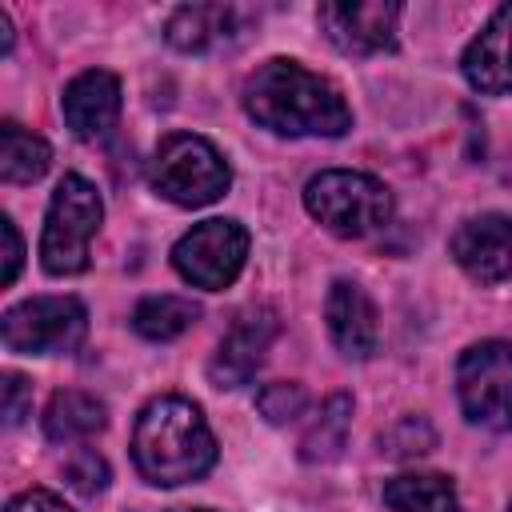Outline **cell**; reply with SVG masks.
Wrapping results in <instances>:
<instances>
[{"mask_svg":"<svg viewBox=\"0 0 512 512\" xmlns=\"http://www.w3.org/2000/svg\"><path fill=\"white\" fill-rule=\"evenodd\" d=\"M244 112L280 136H344L352 112L332 80L296 60H264L244 80Z\"/></svg>","mask_w":512,"mask_h":512,"instance_id":"obj_1","label":"cell"},{"mask_svg":"<svg viewBox=\"0 0 512 512\" xmlns=\"http://www.w3.org/2000/svg\"><path fill=\"white\" fill-rule=\"evenodd\" d=\"M132 460L140 476L160 488L200 480L216 464V440L204 412L184 396L148 400L132 428Z\"/></svg>","mask_w":512,"mask_h":512,"instance_id":"obj_2","label":"cell"},{"mask_svg":"<svg viewBox=\"0 0 512 512\" xmlns=\"http://www.w3.org/2000/svg\"><path fill=\"white\" fill-rule=\"evenodd\" d=\"M304 208L336 236H372L392 220V192L384 180L352 168H328L304 184Z\"/></svg>","mask_w":512,"mask_h":512,"instance_id":"obj_3","label":"cell"},{"mask_svg":"<svg viewBox=\"0 0 512 512\" xmlns=\"http://www.w3.org/2000/svg\"><path fill=\"white\" fill-rule=\"evenodd\" d=\"M104 220V204L96 184L68 172L48 204L44 232H40V264L52 276H76L88 268V244Z\"/></svg>","mask_w":512,"mask_h":512,"instance_id":"obj_4","label":"cell"},{"mask_svg":"<svg viewBox=\"0 0 512 512\" xmlns=\"http://www.w3.org/2000/svg\"><path fill=\"white\" fill-rule=\"evenodd\" d=\"M148 180L164 200H172L180 208H204L228 192L232 172L212 140H204L196 132H172L160 140Z\"/></svg>","mask_w":512,"mask_h":512,"instance_id":"obj_5","label":"cell"},{"mask_svg":"<svg viewBox=\"0 0 512 512\" xmlns=\"http://www.w3.org/2000/svg\"><path fill=\"white\" fill-rule=\"evenodd\" d=\"M4 348L24 356H60L80 348L88 312L76 296H32L4 312Z\"/></svg>","mask_w":512,"mask_h":512,"instance_id":"obj_6","label":"cell"},{"mask_svg":"<svg viewBox=\"0 0 512 512\" xmlns=\"http://www.w3.org/2000/svg\"><path fill=\"white\" fill-rule=\"evenodd\" d=\"M460 408L472 424L508 428L512 424V344L480 340L456 364Z\"/></svg>","mask_w":512,"mask_h":512,"instance_id":"obj_7","label":"cell"},{"mask_svg":"<svg viewBox=\"0 0 512 512\" xmlns=\"http://www.w3.org/2000/svg\"><path fill=\"white\" fill-rule=\"evenodd\" d=\"M248 260V232L236 224V220H204L196 224L192 232H184L172 248V264L176 272L196 284V288H208V292H220L228 288L240 268Z\"/></svg>","mask_w":512,"mask_h":512,"instance_id":"obj_8","label":"cell"},{"mask_svg":"<svg viewBox=\"0 0 512 512\" xmlns=\"http://www.w3.org/2000/svg\"><path fill=\"white\" fill-rule=\"evenodd\" d=\"M324 36L348 56H376L396 48L400 4L392 0H328L316 8Z\"/></svg>","mask_w":512,"mask_h":512,"instance_id":"obj_9","label":"cell"},{"mask_svg":"<svg viewBox=\"0 0 512 512\" xmlns=\"http://www.w3.org/2000/svg\"><path fill=\"white\" fill-rule=\"evenodd\" d=\"M452 256L480 284L512 280V216L484 212L464 220L452 236Z\"/></svg>","mask_w":512,"mask_h":512,"instance_id":"obj_10","label":"cell"},{"mask_svg":"<svg viewBox=\"0 0 512 512\" xmlns=\"http://www.w3.org/2000/svg\"><path fill=\"white\" fill-rule=\"evenodd\" d=\"M276 312L272 308H260V312H248L244 320L232 324V332L220 340L212 364H208V376L216 388H240L256 376V368L264 364V352L276 336Z\"/></svg>","mask_w":512,"mask_h":512,"instance_id":"obj_11","label":"cell"},{"mask_svg":"<svg viewBox=\"0 0 512 512\" xmlns=\"http://www.w3.org/2000/svg\"><path fill=\"white\" fill-rule=\"evenodd\" d=\"M460 72L484 96H508L512 92V4L496 8L492 20L480 28V36L464 48Z\"/></svg>","mask_w":512,"mask_h":512,"instance_id":"obj_12","label":"cell"},{"mask_svg":"<svg viewBox=\"0 0 512 512\" xmlns=\"http://www.w3.org/2000/svg\"><path fill=\"white\" fill-rule=\"evenodd\" d=\"M324 320H328V336L332 344L348 356V360H368L376 352L380 340V324H376V308L368 300V292L352 280H336L324 296Z\"/></svg>","mask_w":512,"mask_h":512,"instance_id":"obj_13","label":"cell"},{"mask_svg":"<svg viewBox=\"0 0 512 512\" xmlns=\"http://www.w3.org/2000/svg\"><path fill=\"white\" fill-rule=\"evenodd\" d=\"M60 112H64V124L72 128V136L100 140L116 124V116H120V80L112 72H104V68L80 72L64 88Z\"/></svg>","mask_w":512,"mask_h":512,"instance_id":"obj_14","label":"cell"},{"mask_svg":"<svg viewBox=\"0 0 512 512\" xmlns=\"http://www.w3.org/2000/svg\"><path fill=\"white\" fill-rule=\"evenodd\" d=\"M232 16H236V12L224 8V4H184V8H176V12L168 16L164 36H168V44L180 48V52H204V48L228 40Z\"/></svg>","mask_w":512,"mask_h":512,"instance_id":"obj_15","label":"cell"},{"mask_svg":"<svg viewBox=\"0 0 512 512\" xmlns=\"http://www.w3.org/2000/svg\"><path fill=\"white\" fill-rule=\"evenodd\" d=\"M104 420L108 416H104V404L96 396L68 388V392H56L48 400V408H44V436L52 444H76V440H88L92 432H100Z\"/></svg>","mask_w":512,"mask_h":512,"instance_id":"obj_16","label":"cell"},{"mask_svg":"<svg viewBox=\"0 0 512 512\" xmlns=\"http://www.w3.org/2000/svg\"><path fill=\"white\" fill-rule=\"evenodd\" d=\"M384 504L392 512H460L456 488L440 472H404L384 484Z\"/></svg>","mask_w":512,"mask_h":512,"instance_id":"obj_17","label":"cell"},{"mask_svg":"<svg viewBox=\"0 0 512 512\" xmlns=\"http://www.w3.org/2000/svg\"><path fill=\"white\" fill-rule=\"evenodd\" d=\"M48 164H52V148L36 132L20 128L16 120L0 124V180L32 184V180H40L48 172Z\"/></svg>","mask_w":512,"mask_h":512,"instance_id":"obj_18","label":"cell"},{"mask_svg":"<svg viewBox=\"0 0 512 512\" xmlns=\"http://www.w3.org/2000/svg\"><path fill=\"white\" fill-rule=\"evenodd\" d=\"M348 424H352V396H348V392H332V396L320 404L316 420L308 424V432H304V440H300V456H304L308 464L336 460L340 448H344V440H348Z\"/></svg>","mask_w":512,"mask_h":512,"instance_id":"obj_19","label":"cell"},{"mask_svg":"<svg viewBox=\"0 0 512 512\" xmlns=\"http://www.w3.org/2000/svg\"><path fill=\"white\" fill-rule=\"evenodd\" d=\"M196 316H200V308L184 296H148L136 304L132 328L144 340H176L180 332H188L196 324Z\"/></svg>","mask_w":512,"mask_h":512,"instance_id":"obj_20","label":"cell"},{"mask_svg":"<svg viewBox=\"0 0 512 512\" xmlns=\"http://www.w3.org/2000/svg\"><path fill=\"white\" fill-rule=\"evenodd\" d=\"M432 444H436V432H432V424L424 416H404V420H396L380 436V452L384 456H396V460L424 456V452H432Z\"/></svg>","mask_w":512,"mask_h":512,"instance_id":"obj_21","label":"cell"},{"mask_svg":"<svg viewBox=\"0 0 512 512\" xmlns=\"http://www.w3.org/2000/svg\"><path fill=\"white\" fill-rule=\"evenodd\" d=\"M256 408H260V416H264L268 424H288V420H296V416L308 408V392H304V384H296V380H276V384L260 388Z\"/></svg>","mask_w":512,"mask_h":512,"instance_id":"obj_22","label":"cell"},{"mask_svg":"<svg viewBox=\"0 0 512 512\" xmlns=\"http://www.w3.org/2000/svg\"><path fill=\"white\" fill-rule=\"evenodd\" d=\"M64 476H68V484H72L76 492L96 496V492L108 484V464H104V456H96L92 448H76V452L68 456V464H64Z\"/></svg>","mask_w":512,"mask_h":512,"instance_id":"obj_23","label":"cell"},{"mask_svg":"<svg viewBox=\"0 0 512 512\" xmlns=\"http://www.w3.org/2000/svg\"><path fill=\"white\" fill-rule=\"evenodd\" d=\"M32 408V384L20 372H4V420L20 424Z\"/></svg>","mask_w":512,"mask_h":512,"instance_id":"obj_24","label":"cell"},{"mask_svg":"<svg viewBox=\"0 0 512 512\" xmlns=\"http://www.w3.org/2000/svg\"><path fill=\"white\" fill-rule=\"evenodd\" d=\"M0 236H4V272H0V280L12 284L16 272H20V260H24V244H20V232H16L12 216H0Z\"/></svg>","mask_w":512,"mask_h":512,"instance_id":"obj_25","label":"cell"},{"mask_svg":"<svg viewBox=\"0 0 512 512\" xmlns=\"http://www.w3.org/2000/svg\"><path fill=\"white\" fill-rule=\"evenodd\" d=\"M4 512H72V508H68L60 496H52V492L32 488V492H20L16 500H8Z\"/></svg>","mask_w":512,"mask_h":512,"instance_id":"obj_26","label":"cell"},{"mask_svg":"<svg viewBox=\"0 0 512 512\" xmlns=\"http://www.w3.org/2000/svg\"><path fill=\"white\" fill-rule=\"evenodd\" d=\"M0 52H12V24H8V12H0Z\"/></svg>","mask_w":512,"mask_h":512,"instance_id":"obj_27","label":"cell"},{"mask_svg":"<svg viewBox=\"0 0 512 512\" xmlns=\"http://www.w3.org/2000/svg\"><path fill=\"white\" fill-rule=\"evenodd\" d=\"M172 512H216V508H172Z\"/></svg>","mask_w":512,"mask_h":512,"instance_id":"obj_28","label":"cell"},{"mask_svg":"<svg viewBox=\"0 0 512 512\" xmlns=\"http://www.w3.org/2000/svg\"><path fill=\"white\" fill-rule=\"evenodd\" d=\"M508 512H512V508H508Z\"/></svg>","mask_w":512,"mask_h":512,"instance_id":"obj_29","label":"cell"}]
</instances>
